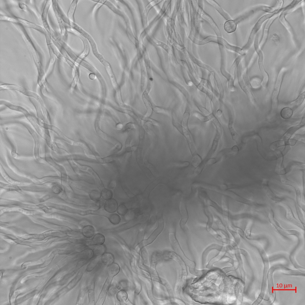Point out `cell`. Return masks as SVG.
I'll use <instances>...</instances> for the list:
<instances>
[{
    "instance_id": "obj_1",
    "label": "cell",
    "mask_w": 305,
    "mask_h": 305,
    "mask_svg": "<svg viewBox=\"0 0 305 305\" xmlns=\"http://www.w3.org/2000/svg\"><path fill=\"white\" fill-rule=\"evenodd\" d=\"M0 89L18 92L29 97L32 98L37 100L42 108L46 107L42 98L36 92L28 89L18 85L6 83H1Z\"/></svg>"
},
{
    "instance_id": "obj_2",
    "label": "cell",
    "mask_w": 305,
    "mask_h": 305,
    "mask_svg": "<svg viewBox=\"0 0 305 305\" xmlns=\"http://www.w3.org/2000/svg\"><path fill=\"white\" fill-rule=\"evenodd\" d=\"M284 71H281L277 77L272 96V107L273 110L277 108L278 96L284 75Z\"/></svg>"
},
{
    "instance_id": "obj_3",
    "label": "cell",
    "mask_w": 305,
    "mask_h": 305,
    "mask_svg": "<svg viewBox=\"0 0 305 305\" xmlns=\"http://www.w3.org/2000/svg\"><path fill=\"white\" fill-rule=\"evenodd\" d=\"M1 105H4L9 109L15 111H16L22 113L25 116L30 113L28 110L24 107L15 105L10 102L4 99H1L0 100Z\"/></svg>"
},
{
    "instance_id": "obj_4",
    "label": "cell",
    "mask_w": 305,
    "mask_h": 305,
    "mask_svg": "<svg viewBox=\"0 0 305 305\" xmlns=\"http://www.w3.org/2000/svg\"><path fill=\"white\" fill-rule=\"evenodd\" d=\"M21 123L27 128L34 140V155L35 158L38 160L39 158V150L40 146L38 137L35 132L27 124L23 122Z\"/></svg>"
},
{
    "instance_id": "obj_5",
    "label": "cell",
    "mask_w": 305,
    "mask_h": 305,
    "mask_svg": "<svg viewBox=\"0 0 305 305\" xmlns=\"http://www.w3.org/2000/svg\"><path fill=\"white\" fill-rule=\"evenodd\" d=\"M28 98L35 108L37 117L41 120L45 122V119L40 104L37 100L33 98L29 97Z\"/></svg>"
},
{
    "instance_id": "obj_6",
    "label": "cell",
    "mask_w": 305,
    "mask_h": 305,
    "mask_svg": "<svg viewBox=\"0 0 305 305\" xmlns=\"http://www.w3.org/2000/svg\"><path fill=\"white\" fill-rule=\"evenodd\" d=\"M118 203L114 199L107 200L105 203L104 208L107 212L113 213L115 212L118 208Z\"/></svg>"
},
{
    "instance_id": "obj_7",
    "label": "cell",
    "mask_w": 305,
    "mask_h": 305,
    "mask_svg": "<svg viewBox=\"0 0 305 305\" xmlns=\"http://www.w3.org/2000/svg\"><path fill=\"white\" fill-rule=\"evenodd\" d=\"M164 227V222H161L157 228L153 232L149 237L144 241L145 245L149 244L152 243L161 232Z\"/></svg>"
},
{
    "instance_id": "obj_8",
    "label": "cell",
    "mask_w": 305,
    "mask_h": 305,
    "mask_svg": "<svg viewBox=\"0 0 305 305\" xmlns=\"http://www.w3.org/2000/svg\"><path fill=\"white\" fill-rule=\"evenodd\" d=\"M119 269V266L116 263H113L108 265L107 270L108 277L112 278L118 274Z\"/></svg>"
},
{
    "instance_id": "obj_9",
    "label": "cell",
    "mask_w": 305,
    "mask_h": 305,
    "mask_svg": "<svg viewBox=\"0 0 305 305\" xmlns=\"http://www.w3.org/2000/svg\"><path fill=\"white\" fill-rule=\"evenodd\" d=\"M108 277L103 286L101 292L99 296L97 302H101L104 300L106 294L110 286L112 279Z\"/></svg>"
},
{
    "instance_id": "obj_10",
    "label": "cell",
    "mask_w": 305,
    "mask_h": 305,
    "mask_svg": "<svg viewBox=\"0 0 305 305\" xmlns=\"http://www.w3.org/2000/svg\"><path fill=\"white\" fill-rule=\"evenodd\" d=\"M101 260L104 264L108 265L113 263L114 257L111 253H105L102 255Z\"/></svg>"
},
{
    "instance_id": "obj_11",
    "label": "cell",
    "mask_w": 305,
    "mask_h": 305,
    "mask_svg": "<svg viewBox=\"0 0 305 305\" xmlns=\"http://www.w3.org/2000/svg\"><path fill=\"white\" fill-rule=\"evenodd\" d=\"M224 27L225 30L228 33L234 32L236 29V22L232 20H229L225 22Z\"/></svg>"
},
{
    "instance_id": "obj_12",
    "label": "cell",
    "mask_w": 305,
    "mask_h": 305,
    "mask_svg": "<svg viewBox=\"0 0 305 305\" xmlns=\"http://www.w3.org/2000/svg\"><path fill=\"white\" fill-rule=\"evenodd\" d=\"M94 228L91 225L84 226L82 230V233L85 237L90 238L92 237L94 234Z\"/></svg>"
},
{
    "instance_id": "obj_13",
    "label": "cell",
    "mask_w": 305,
    "mask_h": 305,
    "mask_svg": "<svg viewBox=\"0 0 305 305\" xmlns=\"http://www.w3.org/2000/svg\"><path fill=\"white\" fill-rule=\"evenodd\" d=\"M304 118H302L301 123L298 125L290 127L287 130L286 135V137H290L297 130L304 125Z\"/></svg>"
},
{
    "instance_id": "obj_14",
    "label": "cell",
    "mask_w": 305,
    "mask_h": 305,
    "mask_svg": "<svg viewBox=\"0 0 305 305\" xmlns=\"http://www.w3.org/2000/svg\"><path fill=\"white\" fill-rule=\"evenodd\" d=\"M105 241L104 236L100 233L96 234L92 239V244L95 245H102Z\"/></svg>"
},
{
    "instance_id": "obj_15",
    "label": "cell",
    "mask_w": 305,
    "mask_h": 305,
    "mask_svg": "<svg viewBox=\"0 0 305 305\" xmlns=\"http://www.w3.org/2000/svg\"><path fill=\"white\" fill-rule=\"evenodd\" d=\"M293 114V110L288 107L283 108L281 110L280 115L281 117L284 119H288L290 118Z\"/></svg>"
},
{
    "instance_id": "obj_16",
    "label": "cell",
    "mask_w": 305,
    "mask_h": 305,
    "mask_svg": "<svg viewBox=\"0 0 305 305\" xmlns=\"http://www.w3.org/2000/svg\"><path fill=\"white\" fill-rule=\"evenodd\" d=\"M305 98V92L301 94L297 98L292 101L290 103V105L293 107H296L299 106L302 103Z\"/></svg>"
},
{
    "instance_id": "obj_17",
    "label": "cell",
    "mask_w": 305,
    "mask_h": 305,
    "mask_svg": "<svg viewBox=\"0 0 305 305\" xmlns=\"http://www.w3.org/2000/svg\"><path fill=\"white\" fill-rule=\"evenodd\" d=\"M80 257L84 259H91L94 255L93 250L91 249H87L82 251L79 255Z\"/></svg>"
},
{
    "instance_id": "obj_18",
    "label": "cell",
    "mask_w": 305,
    "mask_h": 305,
    "mask_svg": "<svg viewBox=\"0 0 305 305\" xmlns=\"http://www.w3.org/2000/svg\"><path fill=\"white\" fill-rule=\"evenodd\" d=\"M106 250V248L104 245L103 244L96 245L93 249L94 255L95 256L102 255L104 253Z\"/></svg>"
},
{
    "instance_id": "obj_19",
    "label": "cell",
    "mask_w": 305,
    "mask_h": 305,
    "mask_svg": "<svg viewBox=\"0 0 305 305\" xmlns=\"http://www.w3.org/2000/svg\"><path fill=\"white\" fill-rule=\"evenodd\" d=\"M116 297L117 299L121 303L125 302L127 297V292L124 290H121L117 293Z\"/></svg>"
},
{
    "instance_id": "obj_20",
    "label": "cell",
    "mask_w": 305,
    "mask_h": 305,
    "mask_svg": "<svg viewBox=\"0 0 305 305\" xmlns=\"http://www.w3.org/2000/svg\"><path fill=\"white\" fill-rule=\"evenodd\" d=\"M91 199L94 201H98L101 197V192L97 190H93L89 193Z\"/></svg>"
},
{
    "instance_id": "obj_21",
    "label": "cell",
    "mask_w": 305,
    "mask_h": 305,
    "mask_svg": "<svg viewBox=\"0 0 305 305\" xmlns=\"http://www.w3.org/2000/svg\"><path fill=\"white\" fill-rule=\"evenodd\" d=\"M287 218L289 221H291L296 225L300 228L302 227L301 225L295 218L290 209L288 210V212L287 213Z\"/></svg>"
},
{
    "instance_id": "obj_22",
    "label": "cell",
    "mask_w": 305,
    "mask_h": 305,
    "mask_svg": "<svg viewBox=\"0 0 305 305\" xmlns=\"http://www.w3.org/2000/svg\"><path fill=\"white\" fill-rule=\"evenodd\" d=\"M101 194L103 198L106 200L111 199L113 196L112 191L107 189L103 190L101 192Z\"/></svg>"
},
{
    "instance_id": "obj_23",
    "label": "cell",
    "mask_w": 305,
    "mask_h": 305,
    "mask_svg": "<svg viewBox=\"0 0 305 305\" xmlns=\"http://www.w3.org/2000/svg\"><path fill=\"white\" fill-rule=\"evenodd\" d=\"M108 219L114 225L119 223L121 220L120 216L116 214H111L108 217Z\"/></svg>"
},
{
    "instance_id": "obj_24",
    "label": "cell",
    "mask_w": 305,
    "mask_h": 305,
    "mask_svg": "<svg viewBox=\"0 0 305 305\" xmlns=\"http://www.w3.org/2000/svg\"><path fill=\"white\" fill-rule=\"evenodd\" d=\"M99 260V257L97 256L93 259L88 265L86 270L88 272H90L93 270L97 265Z\"/></svg>"
},
{
    "instance_id": "obj_25",
    "label": "cell",
    "mask_w": 305,
    "mask_h": 305,
    "mask_svg": "<svg viewBox=\"0 0 305 305\" xmlns=\"http://www.w3.org/2000/svg\"><path fill=\"white\" fill-rule=\"evenodd\" d=\"M89 304H94V294L93 290L89 291L88 292Z\"/></svg>"
},
{
    "instance_id": "obj_26",
    "label": "cell",
    "mask_w": 305,
    "mask_h": 305,
    "mask_svg": "<svg viewBox=\"0 0 305 305\" xmlns=\"http://www.w3.org/2000/svg\"><path fill=\"white\" fill-rule=\"evenodd\" d=\"M127 211V208L123 205H119L117 209V213L120 215H124L125 214Z\"/></svg>"
},
{
    "instance_id": "obj_27",
    "label": "cell",
    "mask_w": 305,
    "mask_h": 305,
    "mask_svg": "<svg viewBox=\"0 0 305 305\" xmlns=\"http://www.w3.org/2000/svg\"><path fill=\"white\" fill-rule=\"evenodd\" d=\"M75 7V3H74L73 4V5H71V9H70V12H69L70 13L69 14V15H70V16H69V17H70V18H71V17H71V15H72L73 14V12L74 11V7Z\"/></svg>"
},
{
    "instance_id": "obj_28",
    "label": "cell",
    "mask_w": 305,
    "mask_h": 305,
    "mask_svg": "<svg viewBox=\"0 0 305 305\" xmlns=\"http://www.w3.org/2000/svg\"><path fill=\"white\" fill-rule=\"evenodd\" d=\"M115 186V184L112 182V183H111L109 184L108 187L109 189H112Z\"/></svg>"
},
{
    "instance_id": "obj_29",
    "label": "cell",
    "mask_w": 305,
    "mask_h": 305,
    "mask_svg": "<svg viewBox=\"0 0 305 305\" xmlns=\"http://www.w3.org/2000/svg\"><path fill=\"white\" fill-rule=\"evenodd\" d=\"M30 276V275L29 276V278H31L32 277L35 276V275H30V276ZM28 278H29L28 277H27V276L25 277L22 280V281H21V282L22 283H23L24 282V281H25L26 279H28Z\"/></svg>"
},
{
    "instance_id": "obj_30",
    "label": "cell",
    "mask_w": 305,
    "mask_h": 305,
    "mask_svg": "<svg viewBox=\"0 0 305 305\" xmlns=\"http://www.w3.org/2000/svg\"><path fill=\"white\" fill-rule=\"evenodd\" d=\"M122 127V125L120 124L117 125L116 126L117 128L119 130L121 129V128Z\"/></svg>"
}]
</instances>
